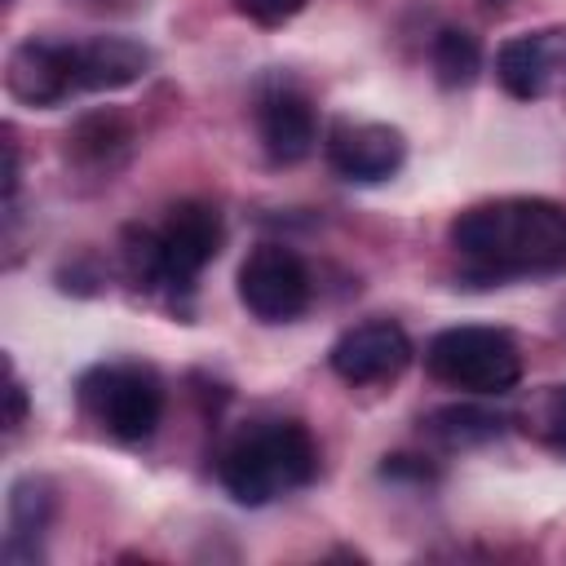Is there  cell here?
Masks as SVG:
<instances>
[{
  "instance_id": "cell-1",
  "label": "cell",
  "mask_w": 566,
  "mask_h": 566,
  "mask_svg": "<svg viewBox=\"0 0 566 566\" xmlns=\"http://www.w3.org/2000/svg\"><path fill=\"white\" fill-rule=\"evenodd\" d=\"M451 248L473 283L548 279L566 270V208L544 195H504L451 221Z\"/></svg>"
},
{
  "instance_id": "cell-2",
  "label": "cell",
  "mask_w": 566,
  "mask_h": 566,
  "mask_svg": "<svg viewBox=\"0 0 566 566\" xmlns=\"http://www.w3.org/2000/svg\"><path fill=\"white\" fill-rule=\"evenodd\" d=\"M314 473L318 447L301 420H261L217 455V478L226 495L248 509H261L279 495L310 486Z\"/></svg>"
},
{
  "instance_id": "cell-3",
  "label": "cell",
  "mask_w": 566,
  "mask_h": 566,
  "mask_svg": "<svg viewBox=\"0 0 566 566\" xmlns=\"http://www.w3.org/2000/svg\"><path fill=\"white\" fill-rule=\"evenodd\" d=\"M424 367L447 389L464 394H509L522 380V349L504 327H442L424 345Z\"/></svg>"
},
{
  "instance_id": "cell-4",
  "label": "cell",
  "mask_w": 566,
  "mask_h": 566,
  "mask_svg": "<svg viewBox=\"0 0 566 566\" xmlns=\"http://www.w3.org/2000/svg\"><path fill=\"white\" fill-rule=\"evenodd\" d=\"M80 402L115 442H146L164 420V380L146 363H102L80 376Z\"/></svg>"
},
{
  "instance_id": "cell-5",
  "label": "cell",
  "mask_w": 566,
  "mask_h": 566,
  "mask_svg": "<svg viewBox=\"0 0 566 566\" xmlns=\"http://www.w3.org/2000/svg\"><path fill=\"white\" fill-rule=\"evenodd\" d=\"M310 265L287 243H261L239 265V301L256 323H292L310 310Z\"/></svg>"
},
{
  "instance_id": "cell-6",
  "label": "cell",
  "mask_w": 566,
  "mask_h": 566,
  "mask_svg": "<svg viewBox=\"0 0 566 566\" xmlns=\"http://www.w3.org/2000/svg\"><path fill=\"white\" fill-rule=\"evenodd\" d=\"M495 80L517 102L566 97V27H535L495 49Z\"/></svg>"
},
{
  "instance_id": "cell-7",
  "label": "cell",
  "mask_w": 566,
  "mask_h": 566,
  "mask_svg": "<svg viewBox=\"0 0 566 566\" xmlns=\"http://www.w3.org/2000/svg\"><path fill=\"white\" fill-rule=\"evenodd\" d=\"M4 88L35 111L62 106L71 102L80 88V62H75V44L62 40H44V35H27L9 49L4 62Z\"/></svg>"
},
{
  "instance_id": "cell-8",
  "label": "cell",
  "mask_w": 566,
  "mask_h": 566,
  "mask_svg": "<svg viewBox=\"0 0 566 566\" xmlns=\"http://www.w3.org/2000/svg\"><path fill=\"white\" fill-rule=\"evenodd\" d=\"M411 354L416 349H411V336L402 332V323L367 318V323L345 327L332 340L327 363L345 385H389V380H398L407 371Z\"/></svg>"
},
{
  "instance_id": "cell-9",
  "label": "cell",
  "mask_w": 566,
  "mask_h": 566,
  "mask_svg": "<svg viewBox=\"0 0 566 566\" xmlns=\"http://www.w3.org/2000/svg\"><path fill=\"white\" fill-rule=\"evenodd\" d=\"M323 155H327V168L340 181L376 186V181H389L402 168L407 137L394 124H380V119H340V124H332V133L323 142Z\"/></svg>"
},
{
  "instance_id": "cell-10",
  "label": "cell",
  "mask_w": 566,
  "mask_h": 566,
  "mask_svg": "<svg viewBox=\"0 0 566 566\" xmlns=\"http://www.w3.org/2000/svg\"><path fill=\"white\" fill-rule=\"evenodd\" d=\"M221 212L203 199H181L168 208L164 226H159V243H164V287L172 292H190L195 279L203 274V265H212V256L221 252Z\"/></svg>"
},
{
  "instance_id": "cell-11",
  "label": "cell",
  "mask_w": 566,
  "mask_h": 566,
  "mask_svg": "<svg viewBox=\"0 0 566 566\" xmlns=\"http://www.w3.org/2000/svg\"><path fill=\"white\" fill-rule=\"evenodd\" d=\"M256 137L274 164H301L318 142L314 102L301 84L274 80L256 97Z\"/></svg>"
},
{
  "instance_id": "cell-12",
  "label": "cell",
  "mask_w": 566,
  "mask_h": 566,
  "mask_svg": "<svg viewBox=\"0 0 566 566\" xmlns=\"http://www.w3.org/2000/svg\"><path fill=\"white\" fill-rule=\"evenodd\" d=\"M53 509H57V495H53V482L49 478H18L9 486V535H4V562L9 566H35L44 557V531L53 522Z\"/></svg>"
},
{
  "instance_id": "cell-13",
  "label": "cell",
  "mask_w": 566,
  "mask_h": 566,
  "mask_svg": "<svg viewBox=\"0 0 566 566\" xmlns=\"http://www.w3.org/2000/svg\"><path fill=\"white\" fill-rule=\"evenodd\" d=\"M75 62H80L84 93H115V88L137 84L150 71V49L128 35H93L75 44Z\"/></svg>"
},
{
  "instance_id": "cell-14",
  "label": "cell",
  "mask_w": 566,
  "mask_h": 566,
  "mask_svg": "<svg viewBox=\"0 0 566 566\" xmlns=\"http://www.w3.org/2000/svg\"><path fill=\"white\" fill-rule=\"evenodd\" d=\"M133 124L119 111H88L66 133V155L88 172H115L133 155Z\"/></svg>"
},
{
  "instance_id": "cell-15",
  "label": "cell",
  "mask_w": 566,
  "mask_h": 566,
  "mask_svg": "<svg viewBox=\"0 0 566 566\" xmlns=\"http://www.w3.org/2000/svg\"><path fill=\"white\" fill-rule=\"evenodd\" d=\"M504 416L500 411H486L478 402H447L438 411L424 416V433L447 447V451H473V447H486L504 433Z\"/></svg>"
},
{
  "instance_id": "cell-16",
  "label": "cell",
  "mask_w": 566,
  "mask_h": 566,
  "mask_svg": "<svg viewBox=\"0 0 566 566\" xmlns=\"http://www.w3.org/2000/svg\"><path fill=\"white\" fill-rule=\"evenodd\" d=\"M429 66L442 88H469L482 71V44L464 27H442L429 44Z\"/></svg>"
},
{
  "instance_id": "cell-17",
  "label": "cell",
  "mask_w": 566,
  "mask_h": 566,
  "mask_svg": "<svg viewBox=\"0 0 566 566\" xmlns=\"http://www.w3.org/2000/svg\"><path fill=\"white\" fill-rule=\"evenodd\" d=\"M119 256H124V274L133 287L142 292H159L168 279H164V243H159V230L150 226H128L124 239H119Z\"/></svg>"
},
{
  "instance_id": "cell-18",
  "label": "cell",
  "mask_w": 566,
  "mask_h": 566,
  "mask_svg": "<svg viewBox=\"0 0 566 566\" xmlns=\"http://www.w3.org/2000/svg\"><path fill=\"white\" fill-rule=\"evenodd\" d=\"M517 420H522V429H526L535 442H544L548 451L566 455V385H544V389H535L531 402L517 411Z\"/></svg>"
},
{
  "instance_id": "cell-19",
  "label": "cell",
  "mask_w": 566,
  "mask_h": 566,
  "mask_svg": "<svg viewBox=\"0 0 566 566\" xmlns=\"http://www.w3.org/2000/svg\"><path fill=\"white\" fill-rule=\"evenodd\" d=\"M380 478L385 482H416V486H424V482L438 478V469L424 455H385L380 460Z\"/></svg>"
},
{
  "instance_id": "cell-20",
  "label": "cell",
  "mask_w": 566,
  "mask_h": 566,
  "mask_svg": "<svg viewBox=\"0 0 566 566\" xmlns=\"http://www.w3.org/2000/svg\"><path fill=\"white\" fill-rule=\"evenodd\" d=\"M234 9L261 27H283L287 18H296L305 9V0H234Z\"/></svg>"
},
{
  "instance_id": "cell-21",
  "label": "cell",
  "mask_w": 566,
  "mask_h": 566,
  "mask_svg": "<svg viewBox=\"0 0 566 566\" xmlns=\"http://www.w3.org/2000/svg\"><path fill=\"white\" fill-rule=\"evenodd\" d=\"M27 420V389L18 380V371L9 367V416H4V429H18Z\"/></svg>"
},
{
  "instance_id": "cell-22",
  "label": "cell",
  "mask_w": 566,
  "mask_h": 566,
  "mask_svg": "<svg viewBox=\"0 0 566 566\" xmlns=\"http://www.w3.org/2000/svg\"><path fill=\"white\" fill-rule=\"evenodd\" d=\"M486 4H504V0H486Z\"/></svg>"
}]
</instances>
